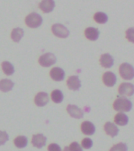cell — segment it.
<instances>
[{
	"label": "cell",
	"mask_w": 134,
	"mask_h": 151,
	"mask_svg": "<svg viewBox=\"0 0 134 151\" xmlns=\"http://www.w3.org/2000/svg\"><path fill=\"white\" fill-rule=\"evenodd\" d=\"M94 20L98 24H105V23H107L108 17H107V14H104V13L98 12L94 15Z\"/></svg>",
	"instance_id": "cell-24"
},
{
	"label": "cell",
	"mask_w": 134,
	"mask_h": 151,
	"mask_svg": "<svg viewBox=\"0 0 134 151\" xmlns=\"http://www.w3.org/2000/svg\"><path fill=\"white\" fill-rule=\"evenodd\" d=\"M65 73L63 69L60 68H54L50 70V77L56 81H61L64 80Z\"/></svg>",
	"instance_id": "cell-8"
},
{
	"label": "cell",
	"mask_w": 134,
	"mask_h": 151,
	"mask_svg": "<svg viewBox=\"0 0 134 151\" xmlns=\"http://www.w3.org/2000/svg\"><path fill=\"white\" fill-rule=\"evenodd\" d=\"M39 62L40 65H42L43 67L49 68L57 62V58H56L54 54L48 52V53H45V54H43L40 57Z\"/></svg>",
	"instance_id": "cell-5"
},
{
	"label": "cell",
	"mask_w": 134,
	"mask_h": 151,
	"mask_svg": "<svg viewBox=\"0 0 134 151\" xmlns=\"http://www.w3.org/2000/svg\"><path fill=\"white\" fill-rule=\"evenodd\" d=\"M85 35L89 40L96 41L99 38L100 32L97 28H95V27H88L85 31Z\"/></svg>",
	"instance_id": "cell-16"
},
{
	"label": "cell",
	"mask_w": 134,
	"mask_h": 151,
	"mask_svg": "<svg viewBox=\"0 0 134 151\" xmlns=\"http://www.w3.org/2000/svg\"><path fill=\"white\" fill-rule=\"evenodd\" d=\"M14 144L17 148H24L27 145V139L25 136H18L14 139Z\"/></svg>",
	"instance_id": "cell-23"
},
{
	"label": "cell",
	"mask_w": 134,
	"mask_h": 151,
	"mask_svg": "<svg viewBox=\"0 0 134 151\" xmlns=\"http://www.w3.org/2000/svg\"><path fill=\"white\" fill-rule=\"evenodd\" d=\"M110 151H128V147L125 143H118L111 148Z\"/></svg>",
	"instance_id": "cell-25"
},
{
	"label": "cell",
	"mask_w": 134,
	"mask_h": 151,
	"mask_svg": "<svg viewBox=\"0 0 134 151\" xmlns=\"http://www.w3.org/2000/svg\"><path fill=\"white\" fill-rule=\"evenodd\" d=\"M114 109L120 112H128L133 107L132 102L125 97H118L114 103Z\"/></svg>",
	"instance_id": "cell-1"
},
{
	"label": "cell",
	"mask_w": 134,
	"mask_h": 151,
	"mask_svg": "<svg viewBox=\"0 0 134 151\" xmlns=\"http://www.w3.org/2000/svg\"><path fill=\"white\" fill-rule=\"evenodd\" d=\"M51 98H52L53 101L56 104H61L64 99V95L61 91L59 89H56V90L53 91L51 93Z\"/></svg>",
	"instance_id": "cell-21"
},
{
	"label": "cell",
	"mask_w": 134,
	"mask_h": 151,
	"mask_svg": "<svg viewBox=\"0 0 134 151\" xmlns=\"http://www.w3.org/2000/svg\"><path fill=\"white\" fill-rule=\"evenodd\" d=\"M55 7L54 0H43L39 3V8L44 12V13H50L53 10Z\"/></svg>",
	"instance_id": "cell-11"
},
{
	"label": "cell",
	"mask_w": 134,
	"mask_h": 151,
	"mask_svg": "<svg viewBox=\"0 0 134 151\" xmlns=\"http://www.w3.org/2000/svg\"><path fill=\"white\" fill-rule=\"evenodd\" d=\"M67 111H68V113L70 114V116H71L74 118H76V119L82 118L84 115L83 111L75 105H71V104L68 105V107H67Z\"/></svg>",
	"instance_id": "cell-7"
},
{
	"label": "cell",
	"mask_w": 134,
	"mask_h": 151,
	"mask_svg": "<svg viewBox=\"0 0 134 151\" xmlns=\"http://www.w3.org/2000/svg\"><path fill=\"white\" fill-rule=\"evenodd\" d=\"M100 64L102 67L105 68H110L113 66L114 63V59L111 55L105 53L101 56L100 59Z\"/></svg>",
	"instance_id": "cell-17"
},
{
	"label": "cell",
	"mask_w": 134,
	"mask_h": 151,
	"mask_svg": "<svg viewBox=\"0 0 134 151\" xmlns=\"http://www.w3.org/2000/svg\"><path fill=\"white\" fill-rule=\"evenodd\" d=\"M128 122H129V117H127V115L122 113V112L117 114L115 117V122L118 125L125 126L128 124Z\"/></svg>",
	"instance_id": "cell-19"
},
{
	"label": "cell",
	"mask_w": 134,
	"mask_h": 151,
	"mask_svg": "<svg viewBox=\"0 0 134 151\" xmlns=\"http://www.w3.org/2000/svg\"><path fill=\"white\" fill-rule=\"evenodd\" d=\"M2 68L3 72L6 75H12L14 73V68L8 61H4L2 63Z\"/></svg>",
	"instance_id": "cell-22"
},
{
	"label": "cell",
	"mask_w": 134,
	"mask_h": 151,
	"mask_svg": "<svg viewBox=\"0 0 134 151\" xmlns=\"http://www.w3.org/2000/svg\"><path fill=\"white\" fill-rule=\"evenodd\" d=\"M117 81V77L112 72H106L103 75V81L108 87H112L115 85Z\"/></svg>",
	"instance_id": "cell-9"
},
{
	"label": "cell",
	"mask_w": 134,
	"mask_h": 151,
	"mask_svg": "<svg viewBox=\"0 0 134 151\" xmlns=\"http://www.w3.org/2000/svg\"><path fill=\"white\" fill-rule=\"evenodd\" d=\"M126 38L131 42H134V29L133 27L126 31Z\"/></svg>",
	"instance_id": "cell-29"
},
{
	"label": "cell",
	"mask_w": 134,
	"mask_h": 151,
	"mask_svg": "<svg viewBox=\"0 0 134 151\" xmlns=\"http://www.w3.org/2000/svg\"><path fill=\"white\" fill-rule=\"evenodd\" d=\"M64 151H70V150H69L68 147H65V148H64Z\"/></svg>",
	"instance_id": "cell-31"
},
{
	"label": "cell",
	"mask_w": 134,
	"mask_h": 151,
	"mask_svg": "<svg viewBox=\"0 0 134 151\" xmlns=\"http://www.w3.org/2000/svg\"><path fill=\"white\" fill-rule=\"evenodd\" d=\"M82 133L86 135H92L95 132V126L90 122H84L81 125Z\"/></svg>",
	"instance_id": "cell-15"
},
{
	"label": "cell",
	"mask_w": 134,
	"mask_h": 151,
	"mask_svg": "<svg viewBox=\"0 0 134 151\" xmlns=\"http://www.w3.org/2000/svg\"><path fill=\"white\" fill-rule=\"evenodd\" d=\"M82 147L84 149H90L93 147V141L89 138H85L82 141Z\"/></svg>",
	"instance_id": "cell-26"
},
{
	"label": "cell",
	"mask_w": 134,
	"mask_h": 151,
	"mask_svg": "<svg viewBox=\"0 0 134 151\" xmlns=\"http://www.w3.org/2000/svg\"><path fill=\"white\" fill-rule=\"evenodd\" d=\"M23 36H24V30L22 28H19V27L14 28L11 33L12 39L15 42H20Z\"/></svg>",
	"instance_id": "cell-20"
},
{
	"label": "cell",
	"mask_w": 134,
	"mask_h": 151,
	"mask_svg": "<svg viewBox=\"0 0 134 151\" xmlns=\"http://www.w3.org/2000/svg\"><path fill=\"white\" fill-rule=\"evenodd\" d=\"M53 33L58 38H65L69 35V31L65 26L61 24H55L52 26Z\"/></svg>",
	"instance_id": "cell-4"
},
{
	"label": "cell",
	"mask_w": 134,
	"mask_h": 151,
	"mask_svg": "<svg viewBox=\"0 0 134 151\" xmlns=\"http://www.w3.org/2000/svg\"><path fill=\"white\" fill-rule=\"evenodd\" d=\"M14 83L9 79H2L0 81V91L7 93L14 88Z\"/></svg>",
	"instance_id": "cell-18"
},
{
	"label": "cell",
	"mask_w": 134,
	"mask_h": 151,
	"mask_svg": "<svg viewBox=\"0 0 134 151\" xmlns=\"http://www.w3.org/2000/svg\"><path fill=\"white\" fill-rule=\"evenodd\" d=\"M118 93L122 96H132L134 93V86L131 83H122L118 88Z\"/></svg>",
	"instance_id": "cell-6"
},
{
	"label": "cell",
	"mask_w": 134,
	"mask_h": 151,
	"mask_svg": "<svg viewBox=\"0 0 134 151\" xmlns=\"http://www.w3.org/2000/svg\"><path fill=\"white\" fill-rule=\"evenodd\" d=\"M68 148H69L70 151H82V147L77 142H74L72 143H71Z\"/></svg>",
	"instance_id": "cell-28"
},
{
	"label": "cell",
	"mask_w": 134,
	"mask_h": 151,
	"mask_svg": "<svg viewBox=\"0 0 134 151\" xmlns=\"http://www.w3.org/2000/svg\"><path fill=\"white\" fill-rule=\"evenodd\" d=\"M48 102H49V96L47 93H43V92L38 93L35 98V103L39 106H45L48 104Z\"/></svg>",
	"instance_id": "cell-13"
},
{
	"label": "cell",
	"mask_w": 134,
	"mask_h": 151,
	"mask_svg": "<svg viewBox=\"0 0 134 151\" xmlns=\"http://www.w3.org/2000/svg\"><path fill=\"white\" fill-rule=\"evenodd\" d=\"M9 140V135L6 132L0 131V146L4 145Z\"/></svg>",
	"instance_id": "cell-27"
},
{
	"label": "cell",
	"mask_w": 134,
	"mask_h": 151,
	"mask_svg": "<svg viewBox=\"0 0 134 151\" xmlns=\"http://www.w3.org/2000/svg\"><path fill=\"white\" fill-rule=\"evenodd\" d=\"M67 85H68V88L74 91L79 89L81 86H82L81 81L79 78V77L75 76V75L69 77V78L67 81Z\"/></svg>",
	"instance_id": "cell-10"
},
{
	"label": "cell",
	"mask_w": 134,
	"mask_h": 151,
	"mask_svg": "<svg viewBox=\"0 0 134 151\" xmlns=\"http://www.w3.org/2000/svg\"><path fill=\"white\" fill-rule=\"evenodd\" d=\"M48 150L49 151H61V148L59 147V145L57 143H51L48 147Z\"/></svg>",
	"instance_id": "cell-30"
},
{
	"label": "cell",
	"mask_w": 134,
	"mask_h": 151,
	"mask_svg": "<svg viewBox=\"0 0 134 151\" xmlns=\"http://www.w3.org/2000/svg\"><path fill=\"white\" fill-rule=\"evenodd\" d=\"M32 142L33 146L37 148H42L46 143V138L43 134H37L33 135Z\"/></svg>",
	"instance_id": "cell-12"
},
{
	"label": "cell",
	"mask_w": 134,
	"mask_h": 151,
	"mask_svg": "<svg viewBox=\"0 0 134 151\" xmlns=\"http://www.w3.org/2000/svg\"><path fill=\"white\" fill-rule=\"evenodd\" d=\"M104 131L107 135L112 136V137H115L118 134L119 129L115 124L112 122H107L104 124Z\"/></svg>",
	"instance_id": "cell-14"
},
{
	"label": "cell",
	"mask_w": 134,
	"mask_h": 151,
	"mask_svg": "<svg viewBox=\"0 0 134 151\" xmlns=\"http://www.w3.org/2000/svg\"><path fill=\"white\" fill-rule=\"evenodd\" d=\"M120 75L125 80H131L134 77V68L130 63H124L119 68Z\"/></svg>",
	"instance_id": "cell-3"
},
{
	"label": "cell",
	"mask_w": 134,
	"mask_h": 151,
	"mask_svg": "<svg viewBox=\"0 0 134 151\" xmlns=\"http://www.w3.org/2000/svg\"><path fill=\"white\" fill-rule=\"evenodd\" d=\"M25 23L29 27L32 28H37L40 27V25L43 23V18L39 14L36 13H32L26 17Z\"/></svg>",
	"instance_id": "cell-2"
}]
</instances>
